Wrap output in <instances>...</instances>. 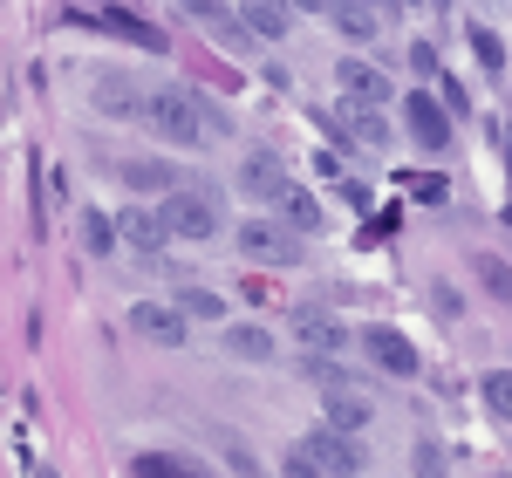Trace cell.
Masks as SVG:
<instances>
[{
	"instance_id": "obj_9",
	"label": "cell",
	"mask_w": 512,
	"mask_h": 478,
	"mask_svg": "<svg viewBox=\"0 0 512 478\" xmlns=\"http://www.w3.org/2000/svg\"><path fill=\"white\" fill-rule=\"evenodd\" d=\"M130 335H144V342H171V349H178V342H185V308H178V301H171V308H164V301H137V308H130Z\"/></svg>"
},
{
	"instance_id": "obj_27",
	"label": "cell",
	"mask_w": 512,
	"mask_h": 478,
	"mask_svg": "<svg viewBox=\"0 0 512 478\" xmlns=\"http://www.w3.org/2000/svg\"><path fill=\"white\" fill-rule=\"evenodd\" d=\"M205 28H212V41H219V48H233V55H246V48L260 41L246 21H226V14H219V21H205Z\"/></svg>"
},
{
	"instance_id": "obj_29",
	"label": "cell",
	"mask_w": 512,
	"mask_h": 478,
	"mask_svg": "<svg viewBox=\"0 0 512 478\" xmlns=\"http://www.w3.org/2000/svg\"><path fill=\"white\" fill-rule=\"evenodd\" d=\"M410 472H417V478H444V451H437L431 438H417V451H410Z\"/></svg>"
},
{
	"instance_id": "obj_23",
	"label": "cell",
	"mask_w": 512,
	"mask_h": 478,
	"mask_svg": "<svg viewBox=\"0 0 512 478\" xmlns=\"http://www.w3.org/2000/svg\"><path fill=\"white\" fill-rule=\"evenodd\" d=\"M301 376H308L315 390H342V383H355V376H349V369H342L335 356H315V349L301 356Z\"/></svg>"
},
{
	"instance_id": "obj_20",
	"label": "cell",
	"mask_w": 512,
	"mask_h": 478,
	"mask_svg": "<svg viewBox=\"0 0 512 478\" xmlns=\"http://www.w3.org/2000/svg\"><path fill=\"white\" fill-rule=\"evenodd\" d=\"M301 342H308L315 356H328V349L342 356V342H349V328H342L335 315H321V308H308V315H301Z\"/></svg>"
},
{
	"instance_id": "obj_15",
	"label": "cell",
	"mask_w": 512,
	"mask_h": 478,
	"mask_svg": "<svg viewBox=\"0 0 512 478\" xmlns=\"http://www.w3.org/2000/svg\"><path fill=\"white\" fill-rule=\"evenodd\" d=\"M130 478H212V465H198L185 451H137L130 458Z\"/></svg>"
},
{
	"instance_id": "obj_38",
	"label": "cell",
	"mask_w": 512,
	"mask_h": 478,
	"mask_svg": "<svg viewBox=\"0 0 512 478\" xmlns=\"http://www.w3.org/2000/svg\"><path fill=\"white\" fill-rule=\"evenodd\" d=\"M492 478H512V472H492Z\"/></svg>"
},
{
	"instance_id": "obj_11",
	"label": "cell",
	"mask_w": 512,
	"mask_h": 478,
	"mask_svg": "<svg viewBox=\"0 0 512 478\" xmlns=\"http://www.w3.org/2000/svg\"><path fill=\"white\" fill-rule=\"evenodd\" d=\"M362 349H369L376 369H390V376H417V349H410L403 328H362Z\"/></svg>"
},
{
	"instance_id": "obj_31",
	"label": "cell",
	"mask_w": 512,
	"mask_h": 478,
	"mask_svg": "<svg viewBox=\"0 0 512 478\" xmlns=\"http://www.w3.org/2000/svg\"><path fill=\"white\" fill-rule=\"evenodd\" d=\"M280 478H328L315 465V458H308V451H301V444H294V451H287V458H280Z\"/></svg>"
},
{
	"instance_id": "obj_33",
	"label": "cell",
	"mask_w": 512,
	"mask_h": 478,
	"mask_svg": "<svg viewBox=\"0 0 512 478\" xmlns=\"http://www.w3.org/2000/svg\"><path fill=\"white\" fill-rule=\"evenodd\" d=\"M178 14H192V21H219V0H171Z\"/></svg>"
},
{
	"instance_id": "obj_17",
	"label": "cell",
	"mask_w": 512,
	"mask_h": 478,
	"mask_svg": "<svg viewBox=\"0 0 512 478\" xmlns=\"http://www.w3.org/2000/svg\"><path fill=\"white\" fill-rule=\"evenodd\" d=\"M280 185H287V171H280L274 151H253V158L239 164V192H253V199H267V205H274Z\"/></svg>"
},
{
	"instance_id": "obj_34",
	"label": "cell",
	"mask_w": 512,
	"mask_h": 478,
	"mask_svg": "<svg viewBox=\"0 0 512 478\" xmlns=\"http://www.w3.org/2000/svg\"><path fill=\"white\" fill-rule=\"evenodd\" d=\"M492 144H499V158H506V178H512V123H492Z\"/></svg>"
},
{
	"instance_id": "obj_14",
	"label": "cell",
	"mask_w": 512,
	"mask_h": 478,
	"mask_svg": "<svg viewBox=\"0 0 512 478\" xmlns=\"http://www.w3.org/2000/svg\"><path fill=\"white\" fill-rule=\"evenodd\" d=\"M328 21H335V35H342V41H376V35H383V7H376V0H335Z\"/></svg>"
},
{
	"instance_id": "obj_8",
	"label": "cell",
	"mask_w": 512,
	"mask_h": 478,
	"mask_svg": "<svg viewBox=\"0 0 512 478\" xmlns=\"http://www.w3.org/2000/svg\"><path fill=\"white\" fill-rule=\"evenodd\" d=\"M335 89H342L349 103H383V110H390V76H383L376 62H362V55H342V62H335Z\"/></svg>"
},
{
	"instance_id": "obj_35",
	"label": "cell",
	"mask_w": 512,
	"mask_h": 478,
	"mask_svg": "<svg viewBox=\"0 0 512 478\" xmlns=\"http://www.w3.org/2000/svg\"><path fill=\"white\" fill-rule=\"evenodd\" d=\"M287 7H294V14H328L335 0H287Z\"/></svg>"
},
{
	"instance_id": "obj_18",
	"label": "cell",
	"mask_w": 512,
	"mask_h": 478,
	"mask_svg": "<svg viewBox=\"0 0 512 478\" xmlns=\"http://www.w3.org/2000/svg\"><path fill=\"white\" fill-rule=\"evenodd\" d=\"M226 356L233 362H274V335L260 321H226Z\"/></svg>"
},
{
	"instance_id": "obj_19",
	"label": "cell",
	"mask_w": 512,
	"mask_h": 478,
	"mask_svg": "<svg viewBox=\"0 0 512 478\" xmlns=\"http://www.w3.org/2000/svg\"><path fill=\"white\" fill-rule=\"evenodd\" d=\"M82 28H96V35H117V41H137V48H164L158 28H144V21H130V14H76Z\"/></svg>"
},
{
	"instance_id": "obj_6",
	"label": "cell",
	"mask_w": 512,
	"mask_h": 478,
	"mask_svg": "<svg viewBox=\"0 0 512 478\" xmlns=\"http://www.w3.org/2000/svg\"><path fill=\"white\" fill-rule=\"evenodd\" d=\"M117 233H123V246H130L137 260L164 253V239H178V233H171V219H164L158 205H123V212H117Z\"/></svg>"
},
{
	"instance_id": "obj_12",
	"label": "cell",
	"mask_w": 512,
	"mask_h": 478,
	"mask_svg": "<svg viewBox=\"0 0 512 478\" xmlns=\"http://www.w3.org/2000/svg\"><path fill=\"white\" fill-rule=\"evenodd\" d=\"M274 219H287L294 233H308V239H315L321 226H328V212H321V199L308 192V185H294V178H287V185L274 192Z\"/></svg>"
},
{
	"instance_id": "obj_3",
	"label": "cell",
	"mask_w": 512,
	"mask_h": 478,
	"mask_svg": "<svg viewBox=\"0 0 512 478\" xmlns=\"http://www.w3.org/2000/svg\"><path fill=\"white\" fill-rule=\"evenodd\" d=\"M158 212L171 219V233H178V239H212V233H219V219H226V212H219V199H212V192H198V185L164 192Z\"/></svg>"
},
{
	"instance_id": "obj_21",
	"label": "cell",
	"mask_w": 512,
	"mask_h": 478,
	"mask_svg": "<svg viewBox=\"0 0 512 478\" xmlns=\"http://www.w3.org/2000/svg\"><path fill=\"white\" fill-rule=\"evenodd\" d=\"M287 21H294L287 0H246V28H253L260 41H280V35H287Z\"/></svg>"
},
{
	"instance_id": "obj_10",
	"label": "cell",
	"mask_w": 512,
	"mask_h": 478,
	"mask_svg": "<svg viewBox=\"0 0 512 478\" xmlns=\"http://www.w3.org/2000/svg\"><path fill=\"white\" fill-rule=\"evenodd\" d=\"M328 130H335V137H355L362 151H390V117H383V103H349Z\"/></svg>"
},
{
	"instance_id": "obj_2",
	"label": "cell",
	"mask_w": 512,
	"mask_h": 478,
	"mask_svg": "<svg viewBox=\"0 0 512 478\" xmlns=\"http://www.w3.org/2000/svg\"><path fill=\"white\" fill-rule=\"evenodd\" d=\"M233 239H239V253L260 260V267H301L308 260V233H294L287 219H239Z\"/></svg>"
},
{
	"instance_id": "obj_39",
	"label": "cell",
	"mask_w": 512,
	"mask_h": 478,
	"mask_svg": "<svg viewBox=\"0 0 512 478\" xmlns=\"http://www.w3.org/2000/svg\"><path fill=\"white\" fill-rule=\"evenodd\" d=\"M437 7H444V0H437Z\"/></svg>"
},
{
	"instance_id": "obj_13",
	"label": "cell",
	"mask_w": 512,
	"mask_h": 478,
	"mask_svg": "<svg viewBox=\"0 0 512 478\" xmlns=\"http://www.w3.org/2000/svg\"><path fill=\"white\" fill-rule=\"evenodd\" d=\"M321 417H328L335 431H369V424H376V403L362 397L355 383H342V390H321Z\"/></svg>"
},
{
	"instance_id": "obj_28",
	"label": "cell",
	"mask_w": 512,
	"mask_h": 478,
	"mask_svg": "<svg viewBox=\"0 0 512 478\" xmlns=\"http://www.w3.org/2000/svg\"><path fill=\"white\" fill-rule=\"evenodd\" d=\"M485 403H492V417L512 424V369H492V376H485Z\"/></svg>"
},
{
	"instance_id": "obj_36",
	"label": "cell",
	"mask_w": 512,
	"mask_h": 478,
	"mask_svg": "<svg viewBox=\"0 0 512 478\" xmlns=\"http://www.w3.org/2000/svg\"><path fill=\"white\" fill-rule=\"evenodd\" d=\"M376 7H383V14H396V0H376Z\"/></svg>"
},
{
	"instance_id": "obj_5",
	"label": "cell",
	"mask_w": 512,
	"mask_h": 478,
	"mask_svg": "<svg viewBox=\"0 0 512 478\" xmlns=\"http://www.w3.org/2000/svg\"><path fill=\"white\" fill-rule=\"evenodd\" d=\"M301 451H308V458H315V465H321L328 478H355V472H362V451H355V431H335L328 417H321L315 431L301 438Z\"/></svg>"
},
{
	"instance_id": "obj_16",
	"label": "cell",
	"mask_w": 512,
	"mask_h": 478,
	"mask_svg": "<svg viewBox=\"0 0 512 478\" xmlns=\"http://www.w3.org/2000/svg\"><path fill=\"white\" fill-rule=\"evenodd\" d=\"M117 178L130 185V192H144V199H164V192H178V171L158 158H123L117 164Z\"/></svg>"
},
{
	"instance_id": "obj_30",
	"label": "cell",
	"mask_w": 512,
	"mask_h": 478,
	"mask_svg": "<svg viewBox=\"0 0 512 478\" xmlns=\"http://www.w3.org/2000/svg\"><path fill=\"white\" fill-rule=\"evenodd\" d=\"M472 267H478V280H485L492 294H512V267H506V260H485V253H478Z\"/></svg>"
},
{
	"instance_id": "obj_25",
	"label": "cell",
	"mask_w": 512,
	"mask_h": 478,
	"mask_svg": "<svg viewBox=\"0 0 512 478\" xmlns=\"http://www.w3.org/2000/svg\"><path fill=\"white\" fill-rule=\"evenodd\" d=\"M403 55H410V76H417V82H444V55H437V41H410Z\"/></svg>"
},
{
	"instance_id": "obj_26",
	"label": "cell",
	"mask_w": 512,
	"mask_h": 478,
	"mask_svg": "<svg viewBox=\"0 0 512 478\" xmlns=\"http://www.w3.org/2000/svg\"><path fill=\"white\" fill-rule=\"evenodd\" d=\"M472 55H478V69H492V76L506 69V48H499V35H492L485 21H472Z\"/></svg>"
},
{
	"instance_id": "obj_37",
	"label": "cell",
	"mask_w": 512,
	"mask_h": 478,
	"mask_svg": "<svg viewBox=\"0 0 512 478\" xmlns=\"http://www.w3.org/2000/svg\"><path fill=\"white\" fill-rule=\"evenodd\" d=\"M396 7H424V0H396Z\"/></svg>"
},
{
	"instance_id": "obj_7",
	"label": "cell",
	"mask_w": 512,
	"mask_h": 478,
	"mask_svg": "<svg viewBox=\"0 0 512 478\" xmlns=\"http://www.w3.org/2000/svg\"><path fill=\"white\" fill-rule=\"evenodd\" d=\"M89 103H96V117H117V123H130V117L151 110V96H144L130 76H96L89 82Z\"/></svg>"
},
{
	"instance_id": "obj_4",
	"label": "cell",
	"mask_w": 512,
	"mask_h": 478,
	"mask_svg": "<svg viewBox=\"0 0 512 478\" xmlns=\"http://www.w3.org/2000/svg\"><path fill=\"white\" fill-rule=\"evenodd\" d=\"M396 110H403V130H410L417 151H431V158H437V151H451V110L437 103L431 89H410Z\"/></svg>"
},
{
	"instance_id": "obj_1",
	"label": "cell",
	"mask_w": 512,
	"mask_h": 478,
	"mask_svg": "<svg viewBox=\"0 0 512 478\" xmlns=\"http://www.w3.org/2000/svg\"><path fill=\"white\" fill-rule=\"evenodd\" d=\"M144 123L158 130L164 144H178V151L212 144V130H205V117H198V96H192V89H151V110H144Z\"/></svg>"
},
{
	"instance_id": "obj_24",
	"label": "cell",
	"mask_w": 512,
	"mask_h": 478,
	"mask_svg": "<svg viewBox=\"0 0 512 478\" xmlns=\"http://www.w3.org/2000/svg\"><path fill=\"white\" fill-rule=\"evenodd\" d=\"M178 308L192 321H226V301H219L212 287H178Z\"/></svg>"
},
{
	"instance_id": "obj_32",
	"label": "cell",
	"mask_w": 512,
	"mask_h": 478,
	"mask_svg": "<svg viewBox=\"0 0 512 478\" xmlns=\"http://www.w3.org/2000/svg\"><path fill=\"white\" fill-rule=\"evenodd\" d=\"M192 96H198V117H205V130H212V137H226V130H233V117H226V110H219L205 89H192Z\"/></svg>"
},
{
	"instance_id": "obj_22",
	"label": "cell",
	"mask_w": 512,
	"mask_h": 478,
	"mask_svg": "<svg viewBox=\"0 0 512 478\" xmlns=\"http://www.w3.org/2000/svg\"><path fill=\"white\" fill-rule=\"evenodd\" d=\"M117 219H110V212H82V246H89V253H103V260H110V253H117Z\"/></svg>"
}]
</instances>
